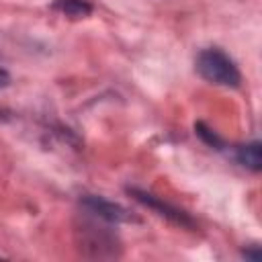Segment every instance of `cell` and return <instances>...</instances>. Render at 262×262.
<instances>
[{"label":"cell","mask_w":262,"mask_h":262,"mask_svg":"<svg viewBox=\"0 0 262 262\" xmlns=\"http://www.w3.org/2000/svg\"><path fill=\"white\" fill-rule=\"evenodd\" d=\"M78 248L90 258H117L121 256V242L115 233L96 223H82L78 229Z\"/></svg>","instance_id":"7a4b0ae2"},{"label":"cell","mask_w":262,"mask_h":262,"mask_svg":"<svg viewBox=\"0 0 262 262\" xmlns=\"http://www.w3.org/2000/svg\"><path fill=\"white\" fill-rule=\"evenodd\" d=\"M194 133L201 137V141H205L209 147H215V149H223V139L211 129V127H207L203 121H199V123H194Z\"/></svg>","instance_id":"52a82bcc"},{"label":"cell","mask_w":262,"mask_h":262,"mask_svg":"<svg viewBox=\"0 0 262 262\" xmlns=\"http://www.w3.org/2000/svg\"><path fill=\"white\" fill-rule=\"evenodd\" d=\"M8 84H10V74L4 68H0V88H6Z\"/></svg>","instance_id":"9c48e42d"},{"label":"cell","mask_w":262,"mask_h":262,"mask_svg":"<svg viewBox=\"0 0 262 262\" xmlns=\"http://www.w3.org/2000/svg\"><path fill=\"white\" fill-rule=\"evenodd\" d=\"M242 256H244L246 260L258 262V260H260V256H262V252H260V248H258V246H250V248H246V250L242 252Z\"/></svg>","instance_id":"ba28073f"},{"label":"cell","mask_w":262,"mask_h":262,"mask_svg":"<svg viewBox=\"0 0 262 262\" xmlns=\"http://www.w3.org/2000/svg\"><path fill=\"white\" fill-rule=\"evenodd\" d=\"M194 70L203 80L217 84V86L237 88L242 84V74L235 61L219 47L203 49L194 59Z\"/></svg>","instance_id":"6da1fadb"},{"label":"cell","mask_w":262,"mask_h":262,"mask_svg":"<svg viewBox=\"0 0 262 262\" xmlns=\"http://www.w3.org/2000/svg\"><path fill=\"white\" fill-rule=\"evenodd\" d=\"M51 8L68 18H86L92 12V4L88 0H53Z\"/></svg>","instance_id":"8992f818"},{"label":"cell","mask_w":262,"mask_h":262,"mask_svg":"<svg viewBox=\"0 0 262 262\" xmlns=\"http://www.w3.org/2000/svg\"><path fill=\"white\" fill-rule=\"evenodd\" d=\"M127 192H129L137 203H141L143 207L151 209L156 215L164 217L166 221H170V223H174V225H178V227L196 229L194 219H192L184 209H178L176 205H172V203H168V201H164V199H160V196H156V194H151V192H147V190L135 188V186H129Z\"/></svg>","instance_id":"3957f363"},{"label":"cell","mask_w":262,"mask_h":262,"mask_svg":"<svg viewBox=\"0 0 262 262\" xmlns=\"http://www.w3.org/2000/svg\"><path fill=\"white\" fill-rule=\"evenodd\" d=\"M235 160L250 172H260L262 170V151H260V141H250L239 147H235Z\"/></svg>","instance_id":"5b68a950"},{"label":"cell","mask_w":262,"mask_h":262,"mask_svg":"<svg viewBox=\"0 0 262 262\" xmlns=\"http://www.w3.org/2000/svg\"><path fill=\"white\" fill-rule=\"evenodd\" d=\"M80 207L94 219L108 223V225H119V223H129V221H137L129 209H125L123 205L108 201L100 194H82L80 196Z\"/></svg>","instance_id":"277c9868"}]
</instances>
